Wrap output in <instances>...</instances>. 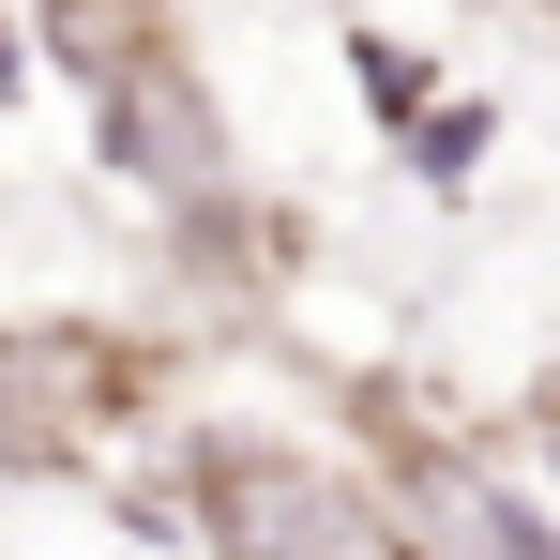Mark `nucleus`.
<instances>
[{"label": "nucleus", "instance_id": "20e7f679", "mask_svg": "<svg viewBox=\"0 0 560 560\" xmlns=\"http://www.w3.org/2000/svg\"><path fill=\"white\" fill-rule=\"evenodd\" d=\"M394 137H409V183H440V197H455L469 167H485V137H500V106H485V92H455V106H409Z\"/></svg>", "mask_w": 560, "mask_h": 560}, {"label": "nucleus", "instance_id": "f03ea898", "mask_svg": "<svg viewBox=\"0 0 560 560\" xmlns=\"http://www.w3.org/2000/svg\"><path fill=\"white\" fill-rule=\"evenodd\" d=\"M92 152L121 167V183L212 197V183H228V106L197 92V61H183V46H152V31H137V46L92 77Z\"/></svg>", "mask_w": 560, "mask_h": 560}, {"label": "nucleus", "instance_id": "39448f33", "mask_svg": "<svg viewBox=\"0 0 560 560\" xmlns=\"http://www.w3.org/2000/svg\"><path fill=\"white\" fill-rule=\"evenodd\" d=\"M349 77H364L378 121H409V106L440 92V61H424V46H394V31H349Z\"/></svg>", "mask_w": 560, "mask_h": 560}, {"label": "nucleus", "instance_id": "f257e3e1", "mask_svg": "<svg viewBox=\"0 0 560 560\" xmlns=\"http://www.w3.org/2000/svg\"><path fill=\"white\" fill-rule=\"evenodd\" d=\"M197 469V530H212V560H409V530L378 515L349 469L288 455V440H183Z\"/></svg>", "mask_w": 560, "mask_h": 560}, {"label": "nucleus", "instance_id": "7ed1b4c3", "mask_svg": "<svg viewBox=\"0 0 560 560\" xmlns=\"http://www.w3.org/2000/svg\"><path fill=\"white\" fill-rule=\"evenodd\" d=\"M409 500H424L409 560H560V515H546V500H515L500 469H469V455H424V469H409Z\"/></svg>", "mask_w": 560, "mask_h": 560}, {"label": "nucleus", "instance_id": "0eeeda50", "mask_svg": "<svg viewBox=\"0 0 560 560\" xmlns=\"http://www.w3.org/2000/svg\"><path fill=\"white\" fill-rule=\"evenodd\" d=\"M530 424H546V469H560V378H546V394H530Z\"/></svg>", "mask_w": 560, "mask_h": 560}, {"label": "nucleus", "instance_id": "423d86ee", "mask_svg": "<svg viewBox=\"0 0 560 560\" xmlns=\"http://www.w3.org/2000/svg\"><path fill=\"white\" fill-rule=\"evenodd\" d=\"M15 92H31V46H15V15H0V106H15Z\"/></svg>", "mask_w": 560, "mask_h": 560}]
</instances>
